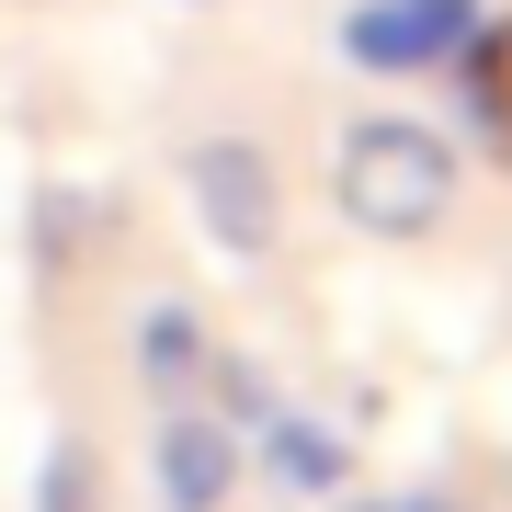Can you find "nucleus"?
Instances as JSON below:
<instances>
[{"label": "nucleus", "mask_w": 512, "mask_h": 512, "mask_svg": "<svg viewBox=\"0 0 512 512\" xmlns=\"http://www.w3.org/2000/svg\"><path fill=\"white\" fill-rule=\"evenodd\" d=\"M330 194H342V217L365 239H421L456 205V148L433 126H399V114H376V126L342 137V160H330Z\"/></svg>", "instance_id": "f257e3e1"}, {"label": "nucleus", "mask_w": 512, "mask_h": 512, "mask_svg": "<svg viewBox=\"0 0 512 512\" xmlns=\"http://www.w3.org/2000/svg\"><path fill=\"white\" fill-rule=\"evenodd\" d=\"M183 205H194V228L217 239V251H239V262H262L285 239L274 148H251V137H194L183 148Z\"/></svg>", "instance_id": "f03ea898"}, {"label": "nucleus", "mask_w": 512, "mask_h": 512, "mask_svg": "<svg viewBox=\"0 0 512 512\" xmlns=\"http://www.w3.org/2000/svg\"><path fill=\"white\" fill-rule=\"evenodd\" d=\"M148 490H160V512H228L239 490V433L217 410H160V433H148Z\"/></svg>", "instance_id": "7ed1b4c3"}, {"label": "nucleus", "mask_w": 512, "mask_h": 512, "mask_svg": "<svg viewBox=\"0 0 512 512\" xmlns=\"http://www.w3.org/2000/svg\"><path fill=\"white\" fill-rule=\"evenodd\" d=\"M251 456H262V478H274L285 501H330V490H342V478H353V444L330 433V421L285 410V399H274V410L251 421Z\"/></svg>", "instance_id": "20e7f679"}, {"label": "nucleus", "mask_w": 512, "mask_h": 512, "mask_svg": "<svg viewBox=\"0 0 512 512\" xmlns=\"http://www.w3.org/2000/svg\"><path fill=\"white\" fill-rule=\"evenodd\" d=\"M456 35H467V0H365L342 23V46L365 69H421V57H444Z\"/></svg>", "instance_id": "39448f33"}, {"label": "nucleus", "mask_w": 512, "mask_h": 512, "mask_svg": "<svg viewBox=\"0 0 512 512\" xmlns=\"http://www.w3.org/2000/svg\"><path fill=\"white\" fill-rule=\"evenodd\" d=\"M205 353H217V330H205L183 296H160V308L137 319V387H148L160 410H183L194 387H205Z\"/></svg>", "instance_id": "423d86ee"}, {"label": "nucleus", "mask_w": 512, "mask_h": 512, "mask_svg": "<svg viewBox=\"0 0 512 512\" xmlns=\"http://www.w3.org/2000/svg\"><path fill=\"white\" fill-rule=\"evenodd\" d=\"M194 399H205V410H217V421H228V433H251V421H262V410H274V376H262V365H251V353H205V387H194Z\"/></svg>", "instance_id": "0eeeda50"}, {"label": "nucleus", "mask_w": 512, "mask_h": 512, "mask_svg": "<svg viewBox=\"0 0 512 512\" xmlns=\"http://www.w3.org/2000/svg\"><path fill=\"white\" fill-rule=\"evenodd\" d=\"M35 512H103V456L80 433L46 444V478H35Z\"/></svg>", "instance_id": "6e6552de"}, {"label": "nucleus", "mask_w": 512, "mask_h": 512, "mask_svg": "<svg viewBox=\"0 0 512 512\" xmlns=\"http://www.w3.org/2000/svg\"><path fill=\"white\" fill-rule=\"evenodd\" d=\"M376 512H433V501H376Z\"/></svg>", "instance_id": "1a4fd4ad"}, {"label": "nucleus", "mask_w": 512, "mask_h": 512, "mask_svg": "<svg viewBox=\"0 0 512 512\" xmlns=\"http://www.w3.org/2000/svg\"><path fill=\"white\" fill-rule=\"evenodd\" d=\"M194 12H217V0H194Z\"/></svg>", "instance_id": "9d476101"}]
</instances>
